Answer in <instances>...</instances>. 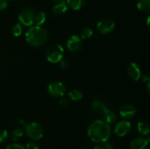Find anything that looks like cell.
<instances>
[{
	"instance_id": "6da1fadb",
	"label": "cell",
	"mask_w": 150,
	"mask_h": 149,
	"mask_svg": "<svg viewBox=\"0 0 150 149\" xmlns=\"http://www.w3.org/2000/svg\"><path fill=\"white\" fill-rule=\"evenodd\" d=\"M111 128L103 121H95L90 124L88 129L89 138L95 143H105L109 138Z\"/></svg>"
},
{
	"instance_id": "7a4b0ae2",
	"label": "cell",
	"mask_w": 150,
	"mask_h": 149,
	"mask_svg": "<svg viewBox=\"0 0 150 149\" xmlns=\"http://www.w3.org/2000/svg\"><path fill=\"white\" fill-rule=\"evenodd\" d=\"M48 39V32L40 26L30 28L26 34V40L31 46L40 47L46 43Z\"/></svg>"
},
{
	"instance_id": "3957f363",
	"label": "cell",
	"mask_w": 150,
	"mask_h": 149,
	"mask_svg": "<svg viewBox=\"0 0 150 149\" xmlns=\"http://www.w3.org/2000/svg\"><path fill=\"white\" fill-rule=\"evenodd\" d=\"M64 55V49L58 44H54L48 48L46 52L47 59L51 63L59 62Z\"/></svg>"
},
{
	"instance_id": "277c9868",
	"label": "cell",
	"mask_w": 150,
	"mask_h": 149,
	"mask_svg": "<svg viewBox=\"0 0 150 149\" xmlns=\"http://www.w3.org/2000/svg\"><path fill=\"white\" fill-rule=\"evenodd\" d=\"M26 133L28 137L34 140H38L42 138L43 135V129L40 124L38 123H30L25 126Z\"/></svg>"
},
{
	"instance_id": "5b68a950",
	"label": "cell",
	"mask_w": 150,
	"mask_h": 149,
	"mask_svg": "<svg viewBox=\"0 0 150 149\" xmlns=\"http://www.w3.org/2000/svg\"><path fill=\"white\" fill-rule=\"evenodd\" d=\"M48 93L54 97H62L66 92V87L59 81H54L50 83L47 88Z\"/></svg>"
},
{
	"instance_id": "8992f818",
	"label": "cell",
	"mask_w": 150,
	"mask_h": 149,
	"mask_svg": "<svg viewBox=\"0 0 150 149\" xmlns=\"http://www.w3.org/2000/svg\"><path fill=\"white\" fill-rule=\"evenodd\" d=\"M35 12L32 9H24L18 15V19L21 23L26 26H32L34 23Z\"/></svg>"
},
{
	"instance_id": "52a82bcc",
	"label": "cell",
	"mask_w": 150,
	"mask_h": 149,
	"mask_svg": "<svg viewBox=\"0 0 150 149\" xmlns=\"http://www.w3.org/2000/svg\"><path fill=\"white\" fill-rule=\"evenodd\" d=\"M115 23L112 19L103 18L98 22L97 29L100 33L108 34L114 29Z\"/></svg>"
},
{
	"instance_id": "ba28073f",
	"label": "cell",
	"mask_w": 150,
	"mask_h": 149,
	"mask_svg": "<svg viewBox=\"0 0 150 149\" xmlns=\"http://www.w3.org/2000/svg\"><path fill=\"white\" fill-rule=\"evenodd\" d=\"M131 124L127 121H121L117 124L114 129V132L119 137H123L130 131Z\"/></svg>"
},
{
	"instance_id": "9c48e42d",
	"label": "cell",
	"mask_w": 150,
	"mask_h": 149,
	"mask_svg": "<svg viewBox=\"0 0 150 149\" xmlns=\"http://www.w3.org/2000/svg\"><path fill=\"white\" fill-rule=\"evenodd\" d=\"M82 42L80 37L76 35L71 36L67 41V47L71 52H76L81 48Z\"/></svg>"
},
{
	"instance_id": "30bf717a",
	"label": "cell",
	"mask_w": 150,
	"mask_h": 149,
	"mask_svg": "<svg viewBox=\"0 0 150 149\" xmlns=\"http://www.w3.org/2000/svg\"><path fill=\"white\" fill-rule=\"evenodd\" d=\"M92 108L93 112L101 118H103L104 115H105L107 110H108L105 105H104L103 102L99 100H95L92 102Z\"/></svg>"
},
{
	"instance_id": "8fae6325",
	"label": "cell",
	"mask_w": 150,
	"mask_h": 149,
	"mask_svg": "<svg viewBox=\"0 0 150 149\" xmlns=\"http://www.w3.org/2000/svg\"><path fill=\"white\" fill-rule=\"evenodd\" d=\"M136 112V110L134 106L131 105H125L120 108V113L122 118H131L135 115Z\"/></svg>"
},
{
	"instance_id": "7c38bea8",
	"label": "cell",
	"mask_w": 150,
	"mask_h": 149,
	"mask_svg": "<svg viewBox=\"0 0 150 149\" xmlns=\"http://www.w3.org/2000/svg\"><path fill=\"white\" fill-rule=\"evenodd\" d=\"M127 74L129 77L134 80H139L141 77V71L136 63H131L127 67Z\"/></svg>"
},
{
	"instance_id": "4fadbf2b",
	"label": "cell",
	"mask_w": 150,
	"mask_h": 149,
	"mask_svg": "<svg viewBox=\"0 0 150 149\" xmlns=\"http://www.w3.org/2000/svg\"><path fill=\"white\" fill-rule=\"evenodd\" d=\"M148 140L142 137H139L132 141L130 144V148L131 149H146L147 147Z\"/></svg>"
},
{
	"instance_id": "5bb4252c",
	"label": "cell",
	"mask_w": 150,
	"mask_h": 149,
	"mask_svg": "<svg viewBox=\"0 0 150 149\" xmlns=\"http://www.w3.org/2000/svg\"><path fill=\"white\" fill-rule=\"evenodd\" d=\"M137 7L142 13H150V0H139Z\"/></svg>"
},
{
	"instance_id": "9a60e30c",
	"label": "cell",
	"mask_w": 150,
	"mask_h": 149,
	"mask_svg": "<svg viewBox=\"0 0 150 149\" xmlns=\"http://www.w3.org/2000/svg\"><path fill=\"white\" fill-rule=\"evenodd\" d=\"M45 20H46V15L44 12H38L34 15V23L38 26H40L41 25L43 24Z\"/></svg>"
},
{
	"instance_id": "2e32d148",
	"label": "cell",
	"mask_w": 150,
	"mask_h": 149,
	"mask_svg": "<svg viewBox=\"0 0 150 149\" xmlns=\"http://www.w3.org/2000/svg\"><path fill=\"white\" fill-rule=\"evenodd\" d=\"M85 0H67V5L74 10H80L83 6Z\"/></svg>"
},
{
	"instance_id": "e0dca14e",
	"label": "cell",
	"mask_w": 150,
	"mask_h": 149,
	"mask_svg": "<svg viewBox=\"0 0 150 149\" xmlns=\"http://www.w3.org/2000/svg\"><path fill=\"white\" fill-rule=\"evenodd\" d=\"M67 10V4H66V2L55 4L52 8L53 13L56 15L64 14Z\"/></svg>"
},
{
	"instance_id": "ac0fdd59",
	"label": "cell",
	"mask_w": 150,
	"mask_h": 149,
	"mask_svg": "<svg viewBox=\"0 0 150 149\" xmlns=\"http://www.w3.org/2000/svg\"><path fill=\"white\" fill-rule=\"evenodd\" d=\"M138 130L142 135H147L150 132V126L145 121H141L138 124Z\"/></svg>"
},
{
	"instance_id": "d6986e66",
	"label": "cell",
	"mask_w": 150,
	"mask_h": 149,
	"mask_svg": "<svg viewBox=\"0 0 150 149\" xmlns=\"http://www.w3.org/2000/svg\"><path fill=\"white\" fill-rule=\"evenodd\" d=\"M103 121L104 122L107 123V124H111V123H114V121H116V119H117V116H116V114L114 113L113 111H111V110H107L106 112H105V114L104 115L103 118Z\"/></svg>"
},
{
	"instance_id": "ffe728a7",
	"label": "cell",
	"mask_w": 150,
	"mask_h": 149,
	"mask_svg": "<svg viewBox=\"0 0 150 149\" xmlns=\"http://www.w3.org/2000/svg\"><path fill=\"white\" fill-rule=\"evenodd\" d=\"M69 96H70V99L73 101H79L80 99H82L83 97V95H82V93L78 89H73V90H71L70 91H69L68 93Z\"/></svg>"
},
{
	"instance_id": "44dd1931",
	"label": "cell",
	"mask_w": 150,
	"mask_h": 149,
	"mask_svg": "<svg viewBox=\"0 0 150 149\" xmlns=\"http://www.w3.org/2000/svg\"><path fill=\"white\" fill-rule=\"evenodd\" d=\"M93 34V30L89 27L84 28L81 32V36L82 39H89Z\"/></svg>"
},
{
	"instance_id": "7402d4cb",
	"label": "cell",
	"mask_w": 150,
	"mask_h": 149,
	"mask_svg": "<svg viewBox=\"0 0 150 149\" xmlns=\"http://www.w3.org/2000/svg\"><path fill=\"white\" fill-rule=\"evenodd\" d=\"M23 135V131L22 130V129L21 128H17L13 131L12 133V139L13 140H18Z\"/></svg>"
},
{
	"instance_id": "603a6c76",
	"label": "cell",
	"mask_w": 150,
	"mask_h": 149,
	"mask_svg": "<svg viewBox=\"0 0 150 149\" xmlns=\"http://www.w3.org/2000/svg\"><path fill=\"white\" fill-rule=\"evenodd\" d=\"M22 26L20 23H16L14 26L13 27V29H12V32H13V35L16 37H18L22 33Z\"/></svg>"
},
{
	"instance_id": "cb8c5ba5",
	"label": "cell",
	"mask_w": 150,
	"mask_h": 149,
	"mask_svg": "<svg viewBox=\"0 0 150 149\" xmlns=\"http://www.w3.org/2000/svg\"><path fill=\"white\" fill-rule=\"evenodd\" d=\"M8 138V132L6 130H1L0 131V143L6 141Z\"/></svg>"
},
{
	"instance_id": "d4e9b609",
	"label": "cell",
	"mask_w": 150,
	"mask_h": 149,
	"mask_svg": "<svg viewBox=\"0 0 150 149\" xmlns=\"http://www.w3.org/2000/svg\"><path fill=\"white\" fill-rule=\"evenodd\" d=\"M26 149H39V145L35 142H30L26 144Z\"/></svg>"
},
{
	"instance_id": "484cf974",
	"label": "cell",
	"mask_w": 150,
	"mask_h": 149,
	"mask_svg": "<svg viewBox=\"0 0 150 149\" xmlns=\"http://www.w3.org/2000/svg\"><path fill=\"white\" fill-rule=\"evenodd\" d=\"M7 149H25L23 146L20 144H10L7 147Z\"/></svg>"
},
{
	"instance_id": "4316f807",
	"label": "cell",
	"mask_w": 150,
	"mask_h": 149,
	"mask_svg": "<svg viewBox=\"0 0 150 149\" xmlns=\"http://www.w3.org/2000/svg\"><path fill=\"white\" fill-rule=\"evenodd\" d=\"M8 6L7 0H0V10H4Z\"/></svg>"
},
{
	"instance_id": "83f0119b",
	"label": "cell",
	"mask_w": 150,
	"mask_h": 149,
	"mask_svg": "<svg viewBox=\"0 0 150 149\" xmlns=\"http://www.w3.org/2000/svg\"><path fill=\"white\" fill-rule=\"evenodd\" d=\"M59 104L62 107H63V108H66V107L68 106L69 105L68 99H66V98H62L59 100Z\"/></svg>"
},
{
	"instance_id": "f1b7e54d",
	"label": "cell",
	"mask_w": 150,
	"mask_h": 149,
	"mask_svg": "<svg viewBox=\"0 0 150 149\" xmlns=\"http://www.w3.org/2000/svg\"><path fill=\"white\" fill-rule=\"evenodd\" d=\"M60 62V67L62 69H67L69 67V63L68 61H66V60H61L59 61Z\"/></svg>"
},
{
	"instance_id": "f546056e",
	"label": "cell",
	"mask_w": 150,
	"mask_h": 149,
	"mask_svg": "<svg viewBox=\"0 0 150 149\" xmlns=\"http://www.w3.org/2000/svg\"><path fill=\"white\" fill-rule=\"evenodd\" d=\"M103 148L105 149H115L112 144H111V143H104Z\"/></svg>"
},
{
	"instance_id": "4dcf8cb0",
	"label": "cell",
	"mask_w": 150,
	"mask_h": 149,
	"mask_svg": "<svg viewBox=\"0 0 150 149\" xmlns=\"http://www.w3.org/2000/svg\"><path fill=\"white\" fill-rule=\"evenodd\" d=\"M53 3L54 4H60V3H63V2H65L64 0H51Z\"/></svg>"
},
{
	"instance_id": "1f68e13d",
	"label": "cell",
	"mask_w": 150,
	"mask_h": 149,
	"mask_svg": "<svg viewBox=\"0 0 150 149\" xmlns=\"http://www.w3.org/2000/svg\"><path fill=\"white\" fill-rule=\"evenodd\" d=\"M146 90L150 93V80L149 81V83H147V85H146Z\"/></svg>"
},
{
	"instance_id": "d6a6232c",
	"label": "cell",
	"mask_w": 150,
	"mask_h": 149,
	"mask_svg": "<svg viewBox=\"0 0 150 149\" xmlns=\"http://www.w3.org/2000/svg\"><path fill=\"white\" fill-rule=\"evenodd\" d=\"M146 23H147L148 26L150 27V15L147 18V19H146Z\"/></svg>"
},
{
	"instance_id": "836d02e7",
	"label": "cell",
	"mask_w": 150,
	"mask_h": 149,
	"mask_svg": "<svg viewBox=\"0 0 150 149\" xmlns=\"http://www.w3.org/2000/svg\"><path fill=\"white\" fill-rule=\"evenodd\" d=\"M94 149H105L103 148V146H98V145H97V146H95V148Z\"/></svg>"
},
{
	"instance_id": "e575fe53",
	"label": "cell",
	"mask_w": 150,
	"mask_h": 149,
	"mask_svg": "<svg viewBox=\"0 0 150 149\" xmlns=\"http://www.w3.org/2000/svg\"><path fill=\"white\" fill-rule=\"evenodd\" d=\"M148 143H150V137H149V139H148Z\"/></svg>"
},
{
	"instance_id": "d590c367",
	"label": "cell",
	"mask_w": 150,
	"mask_h": 149,
	"mask_svg": "<svg viewBox=\"0 0 150 149\" xmlns=\"http://www.w3.org/2000/svg\"><path fill=\"white\" fill-rule=\"evenodd\" d=\"M12 1H14V0H12Z\"/></svg>"
}]
</instances>
